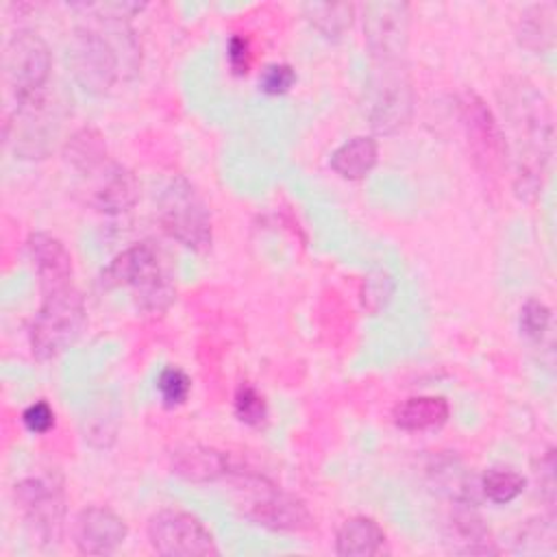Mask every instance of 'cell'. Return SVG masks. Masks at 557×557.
Here are the masks:
<instances>
[{
  "instance_id": "cell-1",
  "label": "cell",
  "mask_w": 557,
  "mask_h": 557,
  "mask_svg": "<svg viewBox=\"0 0 557 557\" xmlns=\"http://www.w3.org/2000/svg\"><path fill=\"white\" fill-rule=\"evenodd\" d=\"M500 102L516 144L513 191L533 200L553 150V115L544 94L527 78H509L500 87Z\"/></svg>"
},
{
  "instance_id": "cell-2",
  "label": "cell",
  "mask_w": 557,
  "mask_h": 557,
  "mask_svg": "<svg viewBox=\"0 0 557 557\" xmlns=\"http://www.w3.org/2000/svg\"><path fill=\"white\" fill-rule=\"evenodd\" d=\"M41 287V305L30 324V350L35 359L50 361L65 352L83 333L87 311L74 278L46 281Z\"/></svg>"
},
{
  "instance_id": "cell-3",
  "label": "cell",
  "mask_w": 557,
  "mask_h": 557,
  "mask_svg": "<svg viewBox=\"0 0 557 557\" xmlns=\"http://www.w3.org/2000/svg\"><path fill=\"white\" fill-rule=\"evenodd\" d=\"M100 283L107 289L128 287L137 307L148 313L165 311L176 298L174 281L150 242L133 244L115 255L102 270Z\"/></svg>"
},
{
  "instance_id": "cell-4",
  "label": "cell",
  "mask_w": 557,
  "mask_h": 557,
  "mask_svg": "<svg viewBox=\"0 0 557 557\" xmlns=\"http://www.w3.org/2000/svg\"><path fill=\"white\" fill-rule=\"evenodd\" d=\"M233 496L242 516L252 524L272 531H307L313 527V516L305 500L265 476L233 472Z\"/></svg>"
},
{
  "instance_id": "cell-5",
  "label": "cell",
  "mask_w": 557,
  "mask_h": 557,
  "mask_svg": "<svg viewBox=\"0 0 557 557\" xmlns=\"http://www.w3.org/2000/svg\"><path fill=\"white\" fill-rule=\"evenodd\" d=\"M161 228L194 252H205L213 242L211 211L198 189L185 178L174 176L163 187L157 202Z\"/></svg>"
},
{
  "instance_id": "cell-6",
  "label": "cell",
  "mask_w": 557,
  "mask_h": 557,
  "mask_svg": "<svg viewBox=\"0 0 557 557\" xmlns=\"http://www.w3.org/2000/svg\"><path fill=\"white\" fill-rule=\"evenodd\" d=\"M52 70L48 44L35 30H17L4 48V78L17 107L46 98Z\"/></svg>"
},
{
  "instance_id": "cell-7",
  "label": "cell",
  "mask_w": 557,
  "mask_h": 557,
  "mask_svg": "<svg viewBox=\"0 0 557 557\" xmlns=\"http://www.w3.org/2000/svg\"><path fill=\"white\" fill-rule=\"evenodd\" d=\"M413 104L416 94L405 61L374 63L368 100L370 126L381 135H392L411 120Z\"/></svg>"
},
{
  "instance_id": "cell-8",
  "label": "cell",
  "mask_w": 557,
  "mask_h": 557,
  "mask_svg": "<svg viewBox=\"0 0 557 557\" xmlns=\"http://www.w3.org/2000/svg\"><path fill=\"white\" fill-rule=\"evenodd\" d=\"M67 67L74 81L91 96L107 94L120 74L115 46L94 28H76L67 41Z\"/></svg>"
},
{
  "instance_id": "cell-9",
  "label": "cell",
  "mask_w": 557,
  "mask_h": 557,
  "mask_svg": "<svg viewBox=\"0 0 557 557\" xmlns=\"http://www.w3.org/2000/svg\"><path fill=\"white\" fill-rule=\"evenodd\" d=\"M459 120L474 165L483 176L498 178L507 168V141L490 107L472 91L459 98Z\"/></svg>"
},
{
  "instance_id": "cell-10",
  "label": "cell",
  "mask_w": 557,
  "mask_h": 557,
  "mask_svg": "<svg viewBox=\"0 0 557 557\" xmlns=\"http://www.w3.org/2000/svg\"><path fill=\"white\" fill-rule=\"evenodd\" d=\"M146 531L152 550L163 557H213L220 553L207 527L183 509H159L150 516Z\"/></svg>"
},
{
  "instance_id": "cell-11",
  "label": "cell",
  "mask_w": 557,
  "mask_h": 557,
  "mask_svg": "<svg viewBox=\"0 0 557 557\" xmlns=\"http://www.w3.org/2000/svg\"><path fill=\"white\" fill-rule=\"evenodd\" d=\"M15 498L37 544L44 548L57 546L61 542L65 520L63 490L50 479L30 476L15 485Z\"/></svg>"
},
{
  "instance_id": "cell-12",
  "label": "cell",
  "mask_w": 557,
  "mask_h": 557,
  "mask_svg": "<svg viewBox=\"0 0 557 557\" xmlns=\"http://www.w3.org/2000/svg\"><path fill=\"white\" fill-rule=\"evenodd\" d=\"M363 35L374 63L405 61L409 44V4L407 2H368L363 4Z\"/></svg>"
},
{
  "instance_id": "cell-13",
  "label": "cell",
  "mask_w": 557,
  "mask_h": 557,
  "mask_svg": "<svg viewBox=\"0 0 557 557\" xmlns=\"http://www.w3.org/2000/svg\"><path fill=\"white\" fill-rule=\"evenodd\" d=\"M72 535L78 553L111 555L124 544L128 527L113 509L104 505H89L78 511Z\"/></svg>"
},
{
  "instance_id": "cell-14",
  "label": "cell",
  "mask_w": 557,
  "mask_h": 557,
  "mask_svg": "<svg viewBox=\"0 0 557 557\" xmlns=\"http://www.w3.org/2000/svg\"><path fill=\"white\" fill-rule=\"evenodd\" d=\"M170 468L176 476L191 483H209L231 472L228 457L205 444H181L170 455Z\"/></svg>"
},
{
  "instance_id": "cell-15",
  "label": "cell",
  "mask_w": 557,
  "mask_h": 557,
  "mask_svg": "<svg viewBox=\"0 0 557 557\" xmlns=\"http://www.w3.org/2000/svg\"><path fill=\"white\" fill-rule=\"evenodd\" d=\"M139 200V183L131 170L111 161L91 191V205L102 213H124Z\"/></svg>"
},
{
  "instance_id": "cell-16",
  "label": "cell",
  "mask_w": 557,
  "mask_h": 557,
  "mask_svg": "<svg viewBox=\"0 0 557 557\" xmlns=\"http://www.w3.org/2000/svg\"><path fill=\"white\" fill-rule=\"evenodd\" d=\"M26 252L37 272L39 283L74 278L72 255L59 237H54L50 233H41V231L33 233L26 239Z\"/></svg>"
},
{
  "instance_id": "cell-17",
  "label": "cell",
  "mask_w": 557,
  "mask_h": 557,
  "mask_svg": "<svg viewBox=\"0 0 557 557\" xmlns=\"http://www.w3.org/2000/svg\"><path fill=\"white\" fill-rule=\"evenodd\" d=\"M385 546V531L370 516H352L342 522L335 535L339 557H374Z\"/></svg>"
},
{
  "instance_id": "cell-18",
  "label": "cell",
  "mask_w": 557,
  "mask_h": 557,
  "mask_svg": "<svg viewBox=\"0 0 557 557\" xmlns=\"http://www.w3.org/2000/svg\"><path fill=\"white\" fill-rule=\"evenodd\" d=\"M476 505L470 503H455L453 511V542L450 550L461 555H496L498 548L490 537V529L485 527L483 518L474 509Z\"/></svg>"
},
{
  "instance_id": "cell-19",
  "label": "cell",
  "mask_w": 557,
  "mask_h": 557,
  "mask_svg": "<svg viewBox=\"0 0 557 557\" xmlns=\"http://www.w3.org/2000/svg\"><path fill=\"white\" fill-rule=\"evenodd\" d=\"M379 161V144L374 137L355 135L331 152V170L346 181L366 178Z\"/></svg>"
},
{
  "instance_id": "cell-20",
  "label": "cell",
  "mask_w": 557,
  "mask_h": 557,
  "mask_svg": "<svg viewBox=\"0 0 557 557\" xmlns=\"http://www.w3.org/2000/svg\"><path fill=\"white\" fill-rule=\"evenodd\" d=\"M450 416L448 400L442 396H411L398 403L392 420L403 431H431L446 424Z\"/></svg>"
},
{
  "instance_id": "cell-21",
  "label": "cell",
  "mask_w": 557,
  "mask_h": 557,
  "mask_svg": "<svg viewBox=\"0 0 557 557\" xmlns=\"http://www.w3.org/2000/svg\"><path fill=\"white\" fill-rule=\"evenodd\" d=\"M65 159L74 170L83 174L102 172L111 163L107 161L104 139L96 128L76 131L65 146Z\"/></svg>"
},
{
  "instance_id": "cell-22",
  "label": "cell",
  "mask_w": 557,
  "mask_h": 557,
  "mask_svg": "<svg viewBox=\"0 0 557 557\" xmlns=\"http://www.w3.org/2000/svg\"><path fill=\"white\" fill-rule=\"evenodd\" d=\"M302 13L307 22L324 37L339 39L355 20V4L348 2H305Z\"/></svg>"
},
{
  "instance_id": "cell-23",
  "label": "cell",
  "mask_w": 557,
  "mask_h": 557,
  "mask_svg": "<svg viewBox=\"0 0 557 557\" xmlns=\"http://www.w3.org/2000/svg\"><path fill=\"white\" fill-rule=\"evenodd\" d=\"M479 483H481V494L496 505H507L516 500L527 485L524 476L509 468H490L479 479Z\"/></svg>"
},
{
  "instance_id": "cell-24",
  "label": "cell",
  "mask_w": 557,
  "mask_h": 557,
  "mask_svg": "<svg viewBox=\"0 0 557 557\" xmlns=\"http://www.w3.org/2000/svg\"><path fill=\"white\" fill-rule=\"evenodd\" d=\"M553 7L550 4H537V7H531L522 22H520V30H518V37H520V44L527 46V48H544V39H546V46H550L553 41Z\"/></svg>"
},
{
  "instance_id": "cell-25",
  "label": "cell",
  "mask_w": 557,
  "mask_h": 557,
  "mask_svg": "<svg viewBox=\"0 0 557 557\" xmlns=\"http://www.w3.org/2000/svg\"><path fill=\"white\" fill-rule=\"evenodd\" d=\"M233 409L239 422L248 426H263L268 422V403L265 396L252 385V383H242L235 389L233 396Z\"/></svg>"
},
{
  "instance_id": "cell-26",
  "label": "cell",
  "mask_w": 557,
  "mask_h": 557,
  "mask_svg": "<svg viewBox=\"0 0 557 557\" xmlns=\"http://www.w3.org/2000/svg\"><path fill=\"white\" fill-rule=\"evenodd\" d=\"M157 389L165 407H181L191 392V379L178 366H165L157 376Z\"/></svg>"
},
{
  "instance_id": "cell-27",
  "label": "cell",
  "mask_w": 557,
  "mask_h": 557,
  "mask_svg": "<svg viewBox=\"0 0 557 557\" xmlns=\"http://www.w3.org/2000/svg\"><path fill=\"white\" fill-rule=\"evenodd\" d=\"M520 333L533 342H540L550 326V307L537 298H529L520 307Z\"/></svg>"
},
{
  "instance_id": "cell-28",
  "label": "cell",
  "mask_w": 557,
  "mask_h": 557,
  "mask_svg": "<svg viewBox=\"0 0 557 557\" xmlns=\"http://www.w3.org/2000/svg\"><path fill=\"white\" fill-rule=\"evenodd\" d=\"M392 294H394V281L389 274H385L383 270H376L366 276L363 289H361V300L366 309L370 311L383 309L389 302Z\"/></svg>"
},
{
  "instance_id": "cell-29",
  "label": "cell",
  "mask_w": 557,
  "mask_h": 557,
  "mask_svg": "<svg viewBox=\"0 0 557 557\" xmlns=\"http://www.w3.org/2000/svg\"><path fill=\"white\" fill-rule=\"evenodd\" d=\"M296 83V70L289 63H268L259 74V89L268 96H283Z\"/></svg>"
},
{
  "instance_id": "cell-30",
  "label": "cell",
  "mask_w": 557,
  "mask_h": 557,
  "mask_svg": "<svg viewBox=\"0 0 557 557\" xmlns=\"http://www.w3.org/2000/svg\"><path fill=\"white\" fill-rule=\"evenodd\" d=\"M54 422H57L54 409L46 400H35L22 411V424L26 426V431L35 435L48 433L50 429H54Z\"/></svg>"
},
{
  "instance_id": "cell-31",
  "label": "cell",
  "mask_w": 557,
  "mask_h": 557,
  "mask_svg": "<svg viewBox=\"0 0 557 557\" xmlns=\"http://www.w3.org/2000/svg\"><path fill=\"white\" fill-rule=\"evenodd\" d=\"M226 59H228L233 74H237V76L248 74V70L252 65L250 39L246 35H231V39L226 44Z\"/></svg>"
},
{
  "instance_id": "cell-32",
  "label": "cell",
  "mask_w": 557,
  "mask_h": 557,
  "mask_svg": "<svg viewBox=\"0 0 557 557\" xmlns=\"http://www.w3.org/2000/svg\"><path fill=\"white\" fill-rule=\"evenodd\" d=\"M537 479H540V487H544V492H546L548 505H553V500H555V450L553 448H548L544 453V457L540 459Z\"/></svg>"
}]
</instances>
